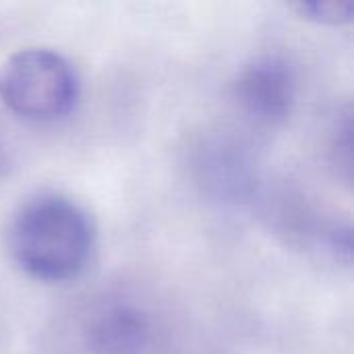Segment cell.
Returning a JSON list of instances; mask_svg holds the SVG:
<instances>
[{
    "label": "cell",
    "mask_w": 354,
    "mask_h": 354,
    "mask_svg": "<svg viewBox=\"0 0 354 354\" xmlns=\"http://www.w3.org/2000/svg\"><path fill=\"white\" fill-rule=\"evenodd\" d=\"M297 10L317 23L328 25H340L353 21L354 4L353 2H303L297 6Z\"/></svg>",
    "instance_id": "cell-7"
},
{
    "label": "cell",
    "mask_w": 354,
    "mask_h": 354,
    "mask_svg": "<svg viewBox=\"0 0 354 354\" xmlns=\"http://www.w3.org/2000/svg\"><path fill=\"white\" fill-rule=\"evenodd\" d=\"M6 170H8V156H6L4 145H2V141H0V174H4Z\"/></svg>",
    "instance_id": "cell-9"
},
{
    "label": "cell",
    "mask_w": 354,
    "mask_h": 354,
    "mask_svg": "<svg viewBox=\"0 0 354 354\" xmlns=\"http://www.w3.org/2000/svg\"><path fill=\"white\" fill-rule=\"evenodd\" d=\"M236 145L214 143L205 147L201 158V172L205 183L222 197H243L251 187V170Z\"/></svg>",
    "instance_id": "cell-5"
},
{
    "label": "cell",
    "mask_w": 354,
    "mask_h": 354,
    "mask_svg": "<svg viewBox=\"0 0 354 354\" xmlns=\"http://www.w3.org/2000/svg\"><path fill=\"white\" fill-rule=\"evenodd\" d=\"M12 261L39 282L77 278L93 251V226L87 212L68 197L39 195L19 207L8 226Z\"/></svg>",
    "instance_id": "cell-1"
},
{
    "label": "cell",
    "mask_w": 354,
    "mask_h": 354,
    "mask_svg": "<svg viewBox=\"0 0 354 354\" xmlns=\"http://www.w3.org/2000/svg\"><path fill=\"white\" fill-rule=\"evenodd\" d=\"M79 97L75 66L48 48H27L12 54L0 68V100L25 120H56L66 116Z\"/></svg>",
    "instance_id": "cell-2"
},
{
    "label": "cell",
    "mask_w": 354,
    "mask_h": 354,
    "mask_svg": "<svg viewBox=\"0 0 354 354\" xmlns=\"http://www.w3.org/2000/svg\"><path fill=\"white\" fill-rule=\"evenodd\" d=\"M81 342L87 354H149L153 322L139 305L112 299L89 313Z\"/></svg>",
    "instance_id": "cell-4"
},
{
    "label": "cell",
    "mask_w": 354,
    "mask_h": 354,
    "mask_svg": "<svg viewBox=\"0 0 354 354\" xmlns=\"http://www.w3.org/2000/svg\"><path fill=\"white\" fill-rule=\"evenodd\" d=\"M328 245L330 249L342 257L346 263H351V253H353V234H351V228L348 226H338L334 230H330L328 234Z\"/></svg>",
    "instance_id": "cell-8"
},
{
    "label": "cell",
    "mask_w": 354,
    "mask_h": 354,
    "mask_svg": "<svg viewBox=\"0 0 354 354\" xmlns=\"http://www.w3.org/2000/svg\"><path fill=\"white\" fill-rule=\"evenodd\" d=\"M351 108L344 110V114L338 116L334 135H332V156L336 168H342V176L346 183H351L353 174V118Z\"/></svg>",
    "instance_id": "cell-6"
},
{
    "label": "cell",
    "mask_w": 354,
    "mask_h": 354,
    "mask_svg": "<svg viewBox=\"0 0 354 354\" xmlns=\"http://www.w3.org/2000/svg\"><path fill=\"white\" fill-rule=\"evenodd\" d=\"M234 100L243 114L263 127H274L292 112L297 100V73L276 54L247 62L234 81Z\"/></svg>",
    "instance_id": "cell-3"
}]
</instances>
